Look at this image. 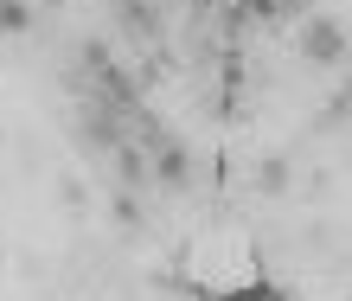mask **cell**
Here are the masks:
<instances>
[{
    "label": "cell",
    "mask_w": 352,
    "mask_h": 301,
    "mask_svg": "<svg viewBox=\"0 0 352 301\" xmlns=\"http://www.w3.org/2000/svg\"><path fill=\"white\" fill-rule=\"evenodd\" d=\"M295 58L307 71H352V32L333 13H301L295 19Z\"/></svg>",
    "instance_id": "obj_1"
},
{
    "label": "cell",
    "mask_w": 352,
    "mask_h": 301,
    "mask_svg": "<svg viewBox=\"0 0 352 301\" xmlns=\"http://www.w3.org/2000/svg\"><path fill=\"white\" fill-rule=\"evenodd\" d=\"M192 179V154H186L173 135H148V186H186Z\"/></svg>",
    "instance_id": "obj_2"
},
{
    "label": "cell",
    "mask_w": 352,
    "mask_h": 301,
    "mask_svg": "<svg viewBox=\"0 0 352 301\" xmlns=\"http://www.w3.org/2000/svg\"><path fill=\"white\" fill-rule=\"evenodd\" d=\"M109 7H116L122 26H129L135 45H160V38H167V13H160V0H109Z\"/></svg>",
    "instance_id": "obj_3"
},
{
    "label": "cell",
    "mask_w": 352,
    "mask_h": 301,
    "mask_svg": "<svg viewBox=\"0 0 352 301\" xmlns=\"http://www.w3.org/2000/svg\"><path fill=\"white\" fill-rule=\"evenodd\" d=\"M288 186H295V167H288L282 154H263L250 167V192L256 199H288Z\"/></svg>",
    "instance_id": "obj_4"
},
{
    "label": "cell",
    "mask_w": 352,
    "mask_h": 301,
    "mask_svg": "<svg viewBox=\"0 0 352 301\" xmlns=\"http://www.w3.org/2000/svg\"><path fill=\"white\" fill-rule=\"evenodd\" d=\"M19 32H32V7L26 0H0V38H19Z\"/></svg>",
    "instance_id": "obj_5"
},
{
    "label": "cell",
    "mask_w": 352,
    "mask_h": 301,
    "mask_svg": "<svg viewBox=\"0 0 352 301\" xmlns=\"http://www.w3.org/2000/svg\"><path fill=\"white\" fill-rule=\"evenodd\" d=\"M58 199H65V212H84V205H90V186H84L77 173H65V179H58Z\"/></svg>",
    "instance_id": "obj_6"
}]
</instances>
